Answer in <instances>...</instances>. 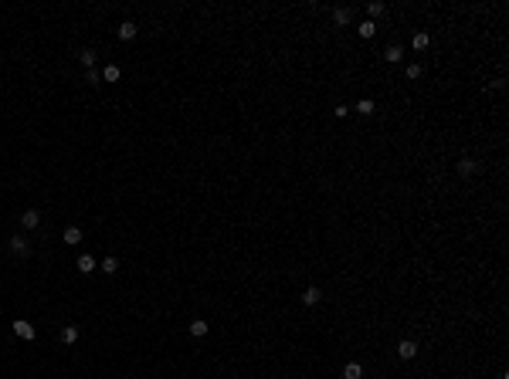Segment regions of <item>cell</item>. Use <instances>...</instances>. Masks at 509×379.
Wrapping results in <instances>:
<instances>
[{
  "instance_id": "6da1fadb",
  "label": "cell",
  "mask_w": 509,
  "mask_h": 379,
  "mask_svg": "<svg viewBox=\"0 0 509 379\" xmlns=\"http://www.w3.org/2000/svg\"><path fill=\"white\" fill-rule=\"evenodd\" d=\"M7 244H11V254L14 257H27V254H31V244H27V237H24V234H14Z\"/></svg>"
},
{
  "instance_id": "7a4b0ae2",
  "label": "cell",
  "mask_w": 509,
  "mask_h": 379,
  "mask_svg": "<svg viewBox=\"0 0 509 379\" xmlns=\"http://www.w3.org/2000/svg\"><path fill=\"white\" fill-rule=\"evenodd\" d=\"M14 335H17V339H27V342H31L34 335H37V328H34V325L27 322V318H17V322H14Z\"/></svg>"
},
{
  "instance_id": "3957f363",
  "label": "cell",
  "mask_w": 509,
  "mask_h": 379,
  "mask_svg": "<svg viewBox=\"0 0 509 379\" xmlns=\"http://www.w3.org/2000/svg\"><path fill=\"white\" fill-rule=\"evenodd\" d=\"M397 356L404 359V362H411V359L418 356V342H411V339H401V342H397Z\"/></svg>"
},
{
  "instance_id": "277c9868",
  "label": "cell",
  "mask_w": 509,
  "mask_h": 379,
  "mask_svg": "<svg viewBox=\"0 0 509 379\" xmlns=\"http://www.w3.org/2000/svg\"><path fill=\"white\" fill-rule=\"evenodd\" d=\"M319 301H323V288H316V285H309V288L302 291V305H305V308H316Z\"/></svg>"
},
{
  "instance_id": "5b68a950",
  "label": "cell",
  "mask_w": 509,
  "mask_h": 379,
  "mask_svg": "<svg viewBox=\"0 0 509 379\" xmlns=\"http://www.w3.org/2000/svg\"><path fill=\"white\" fill-rule=\"evenodd\" d=\"M333 24H336V27H350L353 24V7H336V11H333Z\"/></svg>"
},
{
  "instance_id": "8992f818",
  "label": "cell",
  "mask_w": 509,
  "mask_h": 379,
  "mask_svg": "<svg viewBox=\"0 0 509 379\" xmlns=\"http://www.w3.org/2000/svg\"><path fill=\"white\" fill-rule=\"evenodd\" d=\"M455 169H458V176H462V179H468L475 169H479V163H475L472 156H465V159H458V166H455Z\"/></svg>"
},
{
  "instance_id": "52a82bcc",
  "label": "cell",
  "mask_w": 509,
  "mask_h": 379,
  "mask_svg": "<svg viewBox=\"0 0 509 379\" xmlns=\"http://www.w3.org/2000/svg\"><path fill=\"white\" fill-rule=\"evenodd\" d=\"M384 61H387V65H397V61H404V48H401V44H390V48L384 51Z\"/></svg>"
},
{
  "instance_id": "ba28073f",
  "label": "cell",
  "mask_w": 509,
  "mask_h": 379,
  "mask_svg": "<svg viewBox=\"0 0 509 379\" xmlns=\"http://www.w3.org/2000/svg\"><path fill=\"white\" fill-rule=\"evenodd\" d=\"M37 223H41V213H37V210H24V217H21V227H24V230H34Z\"/></svg>"
},
{
  "instance_id": "9c48e42d",
  "label": "cell",
  "mask_w": 509,
  "mask_h": 379,
  "mask_svg": "<svg viewBox=\"0 0 509 379\" xmlns=\"http://www.w3.org/2000/svg\"><path fill=\"white\" fill-rule=\"evenodd\" d=\"M207 332H211V325L204 322V318H193V322H190V335H193V339H204Z\"/></svg>"
},
{
  "instance_id": "30bf717a",
  "label": "cell",
  "mask_w": 509,
  "mask_h": 379,
  "mask_svg": "<svg viewBox=\"0 0 509 379\" xmlns=\"http://www.w3.org/2000/svg\"><path fill=\"white\" fill-rule=\"evenodd\" d=\"M343 379H363V366L360 362H346L343 366Z\"/></svg>"
},
{
  "instance_id": "8fae6325",
  "label": "cell",
  "mask_w": 509,
  "mask_h": 379,
  "mask_svg": "<svg viewBox=\"0 0 509 379\" xmlns=\"http://www.w3.org/2000/svg\"><path fill=\"white\" fill-rule=\"evenodd\" d=\"M61 342H65V346L79 342V325H65V328H61Z\"/></svg>"
},
{
  "instance_id": "7c38bea8",
  "label": "cell",
  "mask_w": 509,
  "mask_h": 379,
  "mask_svg": "<svg viewBox=\"0 0 509 379\" xmlns=\"http://www.w3.org/2000/svg\"><path fill=\"white\" fill-rule=\"evenodd\" d=\"M79 271H82V274H92V271H95V257H92V254H79Z\"/></svg>"
},
{
  "instance_id": "4fadbf2b",
  "label": "cell",
  "mask_w": 509,
  "mask_h": 379,
  "mask_svg": "<svg viewBox=\"0 0 509 379\" xmlns=\"http://www.w3.org/2000/svg\"><path fill=\"white\" fill-rule=\"evenodd\" d=\"M79 61H82V65H85V71H89V68H95V48H82Z\"/></svg>"
},
{
  "instance_id": "5bb4252c",
  "label": "cell",
  "mask_w": 509,
  "mask_h": 379,
  "mask_svg": "<svg viewBox=\"0 0 509 379\" xmlns=\"http://www.w3.org/2000/svg\"><path fill=\"white\" fill-rule=\"evenodd\" d=\"M119 37H123V41H133V37H136V24L133 21H123V24H119Z\"/></svg>"
},
{
  "instance_id": "9a60e30c",
  "label": "cell",
  "mask_w": 509,
  "mask_h": 379,
  "mask_svg": "<svg viewBox=\"0 0 509 379\" xmlns=\"http://www.w3.org/2000/svg\"><path fill=\"white\" fill-rule=\"evenodd\" d=\"M384 11H387V4H377V0H373V4H367V14H370L373 24H377V17H384Z\"/></svg>"
},
{
  "instance_id": "2e32d148",
  "label": "cell",
  "mask_w": 509,
  "mask_h": 379,
  "mask_svg": "<svg viewBox=\"0 0 509 379\" xmlns=\"http://www.w3.org/2000/svg\"><path fill=\"white\" fill-rule=\"evenodd\" d=\"M119 75H123L119 65H105V68H102V81H119Z\"/></svg>"
},
{
  "instance_id": "e0dca14e",
  "label": "cell",
  "mask_w": 509,
  "mask_h": 379,
  "mask_svg": "<svg viewBox=\"0 0 509 379\" xmlns=\"http://www.w3.org/2000/svg\"><path fill=\"white\" fill-rule=\"evenodd\" d=\"M357 31H360V37H363V41H370L373 34H377V24H373V21H363L360 27H357Z\"/></svg>"
},
{
  "instance_id": "ac0fdd59",
  "label": "cell",
  "mask_w": 509,
  "mask_h": 379,
  "mask_svg": "<svg viewBox=\"0 0 509 379\" xmlns=\"http://www.w3.org/2000/svg\"><path fill=\"white\" fill-rule=\"evenodd\" d=\"M353 109L360 112V115H373V112H377V105H373L370 99H360V102H357V105H353Z\"/></svg>"
},
{
  "instance_id": "d6986e66",
  "label": "cell",
  "mask_w": 509,
  "mask_h": 379,
  "mask_svg": "<svg viewBox=\"0 0 509 379\" xmlns=\"http://www.w3.org/2000/svg\"><path fill=\"white\" fill-rule=\"evenodd\" d=\"M411 44H414V51H424V48L431 44V37H428L424 31H418V34H414V41H411Z\"/></svg>"
},
{
  "instance_id": "ffe728a7",
  "label": "cell",
  "mask_w": 509,
  "mask_h": 379,
  "mask_svg": "<svg viewBox=\"0 0 509 379\" xmlns=\"http://www.w3.org/2000/svg\"><path fill=\"white\" fill-rule=\"evenodd\" d=\"M85 85H92V88L102 85V71H99V68H89V71H85Z\"/></svg>"
},
{
  "instance_id": "44dd1931",
  "label": "cell",
  "mask_w": 509,
  "mask_h": 379,
  "mask_svg": "<svg viewBox=\"0 0 509 379\" xmlns=\"http://www.w3.org/2000/svg\"><path fill=\"white\" fill-rule=\"evenodd\" d=\"M102 271H105V274H115V271H119V257L109 254L105 261H102Z\"/></svg>"
},
{
  "instance_id": "7402d4cb",
  "label": "cell",
  "mask_w": 509,
  "mask_h": 379,
  "mask_svg": "<svg viewBox=\"0 0 509 379\" xmlns=\"http://www.w3.org/2000/svg\"><path fill=\"white\" fill-rule=\"evenodd\" d=\"M82 241V227H68L65 230V244H79Z\"/></svg>"
},
{
  "instance_id": "603a6c76",
  "label": "cell",
  "mask_w": 509,
  "mask_h": 379,
  "mask_svg": "<svg viewBox=\"0 0 509 379\" xmlns=\"http://www.w3.org/2000/svg\"><path fill=\"white\" fill-rule=\"evenodd\" d=\"M407 78H421V65H407Z\"/></svg>"
},
{
  "instance_id": "cb8c5ba5",
  "label": "cell",
  "mask_w": 509,
  "mask_h": 379,
  "mask_svg": "<svg viewBox=\"0 0 509 379\" xmlns=\"http://www.w3.org/2000/svg\"><path fill=\"white\" fill-rule=\"evenodd\" d=\"M333 112H336V119H346V115H350V105H336Z\"/></svg>"
}]
</instances>
